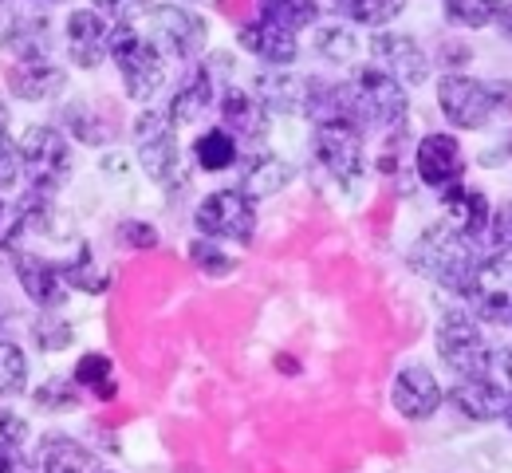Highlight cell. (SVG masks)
Masks as SVG:
<instances>
[{"mask_svg": "<svg viewBox=\"0 0 512 473\" xmlns=\"http://www.w3.org/2000/svg\"><path fill=\"white\" fill-rule=\"evenodd\" d=\"M438 107L457 131H481L512 111V83L509 79L485 83V79L449 71L446 79H438Z\"/></svg>", "mask_w": 512, "mask_h": 473, "instance_id": "cell-1", "label": "cell"}, {"mask_svg": "<svg viewBox=\"0 0 512 473\" xmlns=\"http://www.w3.org/2000/svg\"><path fill=\"white\" fill-rule=\"evenodd\" d=\"M174 119L166 111H142L134 123V150H138V166L146 170L150 182H158L162 190L186 186V170H182V150L174 135Z\"/></svg>", "mask_w": 512, "mask_h": 473, "instance_id": "cell-2", "label": "cell"}, {"mask_svg": "<svg viewBox=\"0 0 512 473\" xmlns=\"http://www.w3.org/2000/svg\"><path fill=\"white\" fill-rule=\"evenodd\" d=\"M410 261H414V269L418 272L434 276L438 284H446V288H453V292L465 288L469 272H473V265H477V257H473V241L461 237V233H453L449 225H438V229L422 233V241L414 245Z\"/></svg>", "mask_w": 512, "mask_h": 473, "instance_id": "cell-3", "label": "cell"}, {"mask_svg": "<svg viewBox=\"0 0 512 473\" xmlns=\"http://www.w3.org/2000/svg\"><path fill=\"white\" fill-rule=\"evenodd\" d=\"M461 296L485 324H497V328L512 324V253L477 257Z\"/></svg>", "mask_w": 512, "mask_h": 473, "instance_id": "cell-4", "label": "cell"}, {"mask_svg": "<svg viewBox=\"0 0 512 473\" xmlns=\"http://www.w3.org/2000/svg\"><path fill=\"white\" fill-rule=\"evenodd\" d=\"M111 60L123 75V87H127L130 99H150L162 79H166V64H162V52L138 36L130 24H115L111 32Z\"/></svg>", "mask_w": 512, "mask_h": 473, "instance_id": "cell-5", "label": "cell"}, {"mask_svg": "<svg viewBox=\"0 0 512 473\" xmlns=\"http://www.w3.org/2000/svg\"><path fill=\"white\" fill-rule=\"evenodd\" d=\"M20 170L28 174L32 190L56 194L71 174V146L56 127H28L20 138Z\"/></svg>", "mask_w": 512, "mask_h": 473, "instance_id": "cell-6", "label": "cell"}, {"mask_svg": "<svg viewBox=\"0 0 512 473\" xmlns=\"http://www.w3.org/2000/svg\"><path fill=\"white\" fill-rule=\"evenodd\" d=\"M193 225L201 229V237L209 241H237L249 245L256 233V205L241 190H217L209 198H201Z\"/></svg>", "mask_w": 512, "mask_h": 473, "instance_id": "cell-7", "label": "cell"}, {"mask_svg": "<svg viewBox=\"0 0 512 473\" xmlns=\"http://www.w3.org/2000/svg\"><path fill=\"white\" fill-rule=\"evenodd\" d=\"M438 355H442V363H446L449 371H457V375H481V371H489V363H493V343L485 339V332L477 328V320L473 316H465V312H449L446 320L438 324Z\"/></svg>", "mask_w": 512, "mask_h": 473, "instance_id": "cell-8", "label": "cell"}, {"mask_svg": "<svg viewBox=\"0 0 512 473\" xmlns=\"http://www.w3.org/2000/svg\"><path fill=\"white\" fill-rule=\"evenodd\" d=\"M162 56H174V60H193L201 56L205 40H209V28L205 20L182 8V4H154L150 8V36H146Z\"/></svg>", "mask_w": 512, "mask_h": 473, "instance_id": "cell-9", "label": "cell"}, {"mask_svg": "<svg viewBox=\"0 0 512 473\" xmlns=\"http://www.w3.org/2000/svg\"><path fill=\"white\" fill-rule=\"evenodd\" d=\"M351 91H355L363 127H398L406 119V87L394 75H386L379 64L355 71Z\"/></svg>", "mask_w": 512, "mask_h": 473, "instance_id": "cell-10", "label": "cell"}, {"mask_svg": "<svg viewBox=\"0 0 512 473\" xmlns=\"http://www.w3.org/2000/svg\"><path fill=\"white\" fill-rule=\"evenodd\" d=\"M316 162L339 182V186H355L363 178V131L351 123H320L316 127Z\"/></svg>", "mask_w": 512, "mask_h": 473, "instance_id": "cell-11", "label": "cell"}, {"mask_svg": "<svg viewBox=\"0 0 512 473\" xmlns=\"http://www.w3.org/2000/svg\"><path fill=\"white\" fill-rule=\"evenodd\" d=\"M509 395H512L509 383H501L497 375L481 371V375H461L453 383V391H449V403L457 406L465 418H473V422H493V418L505 414Z\"/></svg>", "mask_w": 512, "mask_h": 473, "instance_id": "cell-12", "label": "cell"}, {"mask_svg": "<svg viewBox=\"0 0 512 473\" xmlns=\"http://www.w3.org/2000/svg\"><path fill=\"white\" fill-rule=\"evenodd\" d=\"M414 166H418V178L434 190H449L461 182L465 174V154H461V142L453 135H426L414 150Z\"/></svg>", "mask_w": 512, "mask_h": 473, "instance_id": "cell-13", "label": "cell"}, {"mask_svg": "<svg viewBox=\"0 0 512 473\" xmlns=\"http://www.w3.org/2000/svg\"><path fill=\"white\" fill-rule=\"evenodd\" d=\"M371 56H375V64H379L386 75H394L398 83H426V75H430L426 52H422L418 40L406 36V32H375Z\"/></svg>", "mask_w": 512, "mask_h": 473, "instance_id": "cell-14", "label": "cell"}, {"mask_svg": "<svg viewBox=\"0 0 512 473\" xmlns=\"http://www.w3.org/2000/svg\"><path fill=\"white\" fill-rule=\"evenodd\" d=\"M48 40H52V24L40 12H24V8H4L0 12V48L16 60H36L48 56Z\"/></svg>", "mask_w": 512, "mask_h": 473, "instance_id": "cell-15", "label": "cell"}, {"mask_svg": "<svg viewBox=\"0 0 512 473\" xmlns=\"http://www.w3.org/2000/svg\"><path fill=\"white\" fill-rule=\"evenodd\" d=\"M111 24L91 12V8H75L71 20H67V56L79 64V68H99L107 56H111Z\"/></svg>", "mask_w": 512, "mask_h": 473, "instance_id": "cell-16", "label": "cell"}, {"mask_svg": "<svg viewBox=\"0 0 512 473\" xmlns=\"http://www.w3.org/2000/svg\"><path fill=\"white\" fill-rule=\"evenodd\" d=\"M390 399L394 410L402 418H430L438 406H442V383L434 379L430 367H402L394 375V387H390Z\"/></svg>", "mask_w": 512, "mask_h": 473, "instance_id": "cell-17", "label": "cell"}, {"mask_svg": "<svg viewBox=\"0 0 512 473\" xmlns=\"http://www.w3.org/2000/svg\"><path fill=\"white\" fill-rule=\"evenodd\" d=\"M12 265H16V276H20L24 292H28L40 308H60V304H64L67 280H64V272H60V265H52V261H44V257H36V253H16Z\"/></svg>", "mask_w": 512, "mask_h": 473, "instance_id": "cell-18", "label": "cell"}, {"mask_svg": "<svg viewBox=\"0 0 512 473\" xmlns=\"http://www.w3.org/2000/svg\"><path fill=\"white\" fill-rule=\"evenodd\" d=\"M308 95H312V79H304V75H288V71L256 75V99H260L264 111L304 115L308 111Z\"/></svg>", "mask_w": 512, "mask_h": 473, "instance_id": "cell-19", "label": "cell"}, {"mask_svg": "<svg viewBox=\"0 0 512 473\" xmlns=\"http://www.w3.org/2000/svg\"><path fill=\"white\" fill-rule=\"evenodd\" d=\"M237 40H241V48L256 56V60H264V64H276V68H284V64H292L296 60V32H288V28H280V24H272V20H253V24H245L241 32H237Z\"/></svg>", "mask_w": 512, "mask_h": 473, "instance_id": "cell-20", "label": "cell"}, {"mask_svg": "<svg viewBox=\"0 0 512 473\" xmlns=\"http://www.w3.org/2000/svg\"><path fill=\"white\" fill-rule=\"evenodd\" d=\"M221 127L237 142H260L268 135V111L260 107V99L241 91V87H229L221 95Z\"/></svg>", "mask_w": 512, "mask_h": 473, "instance_id": "cell-21", "label": "cell"}, {"mask_svg": "<svg viewBox=\"0 0 512 473\" xmlns=\"http://www.w3.org/2000/svg\"><path fill=\"white\" fill-rule=\"evenodd\" d=\"M64 68L52 64L48 56H36V60H20L16 68L8 71V87L16 99H28V103H40V99H56L64 91Z\"/></svg>", "mask_w": 512, "mask_h": 473, "instance_id": "cell-22", "label": "cell"}, {"mask_svg": "<svg viewBox=\"0 0 512 473\" xmlns=\"http://www.w3.org/2000/svg\"><path fill=\"white\" fill-rule=\"evenodd\" d=\"M442 205H446V225L453 229V233H461V237H477V233L489 229L493 209H489V198H485L481 190L457 182V186H449L446 190Z\"/></svg>", "mask_w": 512, "mask_h": 473, "instance_id": "cell-23", "label": "cell"}, {"mask_svg": "<svg viewBox=\"0 0 512 473\" xmlns=\"http://www.w3.org/2000/svg\"><path fill=\"white\" fill-rule=\"evenodd\" d=\"M36 470L40 473H99V462L87 446H79L67 434H48L36 446Z\"/></svg>", "mask_w": 512, "mask_h": 473, "instance_id": "cell-24", "label": "cell"}, {"mask_svg": "<svg viewBox=\"0 0 512 473\" xmlns=\"http://www.w3.org/2000/svg\"><path fill=\"white\" fill-rule=\"evenodd\" d=\"M292 182V166L284 162V158H276V154H256L249 158L245 166H241V194H249V198H272V194H280L284 186Z\"/></svg>", "mask_w": 512, "mask_h": 473, "instance_id": "cell-25", "label": "cell"}, {"mask_svg": "<svg viewBox=\"0 0 512 473\" xmlns=\"http://www.w3.org/2000/svg\"><path fill=\"white\" fill-rule=\"evenodd\" d=\"M213 107V75L209 68H190V75L182 79V87L174 91V99H170V119L174 123H197L205 111Z\"/></svg>", "mask_w": 512, "mask_h": 473, "instance_id": "cell-26", "label": "cell"}, {"mask_svg": "<svg viewBox=\"0 0 512 473\" xmlns=\"http://www.w3.org/2000/svg\"><path fill=\"white\" fill-rule=\"evenodd\" d=\"M193 158H197V166H201V170L221 174V170L237 166L241 150H237V138L229 135L225 127H213V131H205V135L193 142Z\"/></svg>", "mask_w": 512, "mask_h": 473, "instance_id": "cell-27", "label": "cell"}, {"mask_svg": "<svg viewBox=\"0 0 512 473\" xmlns=\"http://www.w3.org/2000/svg\"><path fill=\"white\" fill-rule=\"evenodd\" d=\"M71 379L79 383V391H91L95 399H115V395H119L115 363H111L107 355H99V351L83 355V359L75 363V375H71Z\"/></svg>", "mask_w": 512, "mask_h": 473, "instance_id": "cell-28", "label": "cell"}, {"mask_svg": "<svg viewBox=\"0 0 512 473\" xmlns=\"http://www.w3.org/2000/svg\"><path fill=\"white\" fill-rule=\"evenodd\" d=\"M331 4L339 16H347L351 24H367V28H383L406 8V0H331Z\"/></svg>", "mask_w": 512, "mask_h": 473, "instance_id": "cell-29", "label": "cell"}, {"mask_svg": "<svg viewBox=\"0 0 512 473\" xmlns=\"http://www.w3.org/2000/svg\"><path fill=\"white\" fill-rule=\"evenodd\" d=\"M260 16L288 28V32H300V28L316 24L320 0H260Z\"/></svg>", "mask_w": 512, "mask_h": 473, "instance_id": "cell-30", "label": "cell"}, {"mask_svg": "<svg viewBox=\"0 0 512 473\" xmlns=\"http://www.w3.org/2000/svg\"><path fill=\"white\" fill-rule=\"evenodd\" d=\"M60 272H64L67 284L79 288V292H107V288H111V276L95 265V257H91L87 245H79L75 257H71L67 265H60Z\"/></svg>", "mask_w": 512, "mask_h": 473, "instance_id": "cell-31", "label": "cell"}, {"mask_svg": "<svg viewBox=\"0 0 512 473\" xmlns=\"http://www.w3.org/2000/svg\"><path fill=\"white\" fill-rule=\"evenodd\" d=\"M24 387H28V359L16 343L0 339V395L16 399V395H24Z\"/></svg>", "mask_w": 512, "mask_h": 473, "instance_id": "cell-32", "label": "cell"}, {"mask_svg": "<svg viewBox=\"0 0 512 473\" xmlns=\"http://www.w3.org/2000/svg\"><path fill=\"white\" fill-rule=\"evenodd\" d=\"M501 8L505 0H446V16L461 28H489Z\"/></svg>", "mask_w": 512, "mask_h": 473, "instance_id": "cell-33", "label": "cell"}, {"mask_svg": "<svg viewBox=\"0 0 512 473\" xmlns=\"http://www.w3.org/2000/svg\"><path fill=\"white\" fill-rule=\"evenodd\" d=\"M316 48H320L323 60H331V64H347V60H355L359 40H355V32H351L347 24H327V28L316 32Z\"/></svg>", "mask_w": 512, "mask_h": 473, "instance_id": "cell-34", "label": "cell"}, {"mask_svg": "<svg viewBox=\"0 0 512 473\" xmlns=\"http://www.w3.org/2000/svg\"><path fill=\"white\" fill-rule=\"evenodd\" d=\"M36 406H44V410H75L79 406V383L75 379H48L36 391Z\"/></svg>", "mask_w": 512, "mask_h": 473, "instance_id": "cell-35", "label": "cell"}, {"mask_svg": "<svg viewBox=\"0 0 512 473\" xmlns=\"http://www.w3.org/2000/svg\"><path fill=\"white\" fill-rule=\"evenodd\" d=\"M190 261L205 272V276H229V272H233V261H229V257L217 249V241H209V237H197V241H193Z\"/></svg>", "mask_w": 512, "mask_h": 473, "instance_id": "cell-36", "label": "cell"}, {"mask_svg": "<svg viewBox=\"0 0 512 473\" xmlns=\"http://www.w3.org/2000/svg\"><path fill=\"white\" fill-rule=\"evenodd\" d=\"M32 339L40 351H64V347H71V324L60 316H40L32 324Z\"/></svg>", "mask_w": 512, "mask_h": 473, "instance_id": "cell-37", "label": "cell"}, {"mask_svg": "<svg viewBox=\"0 0 512 473\" xmlns=\"http://www.w3.org/2000/svg\"><path fill=\"white\" fill-rule=\"evenodd\" d=\"M489 245L497 253H512V202H505L493 217H489Z\"/></svg>", "mask_w": 512, "mask_h": 473, "instance_id": "cell-38", "label": "cell"}, {"mask_svg": "<svg viewBox=\"0 0 512 473\" xmlns=\"http://www.w3.org/2000/svg\"><path fill=\"white\" fill-rule=\"evenodd\" d=\"M20 233H24V213H20V205H8L0 198V249H12V245L20 241Z\"/></svg>", "mask_w": 512, "mask_h": 473, "instance_id": "cell-39", "label": "cell"}, {"mask_svg": "<svg viewBox=\"0 0 512 473\" xmlns=\"http://www.w3.org/2000/svg\"><path fill=\"white\" fill-rule=\"evenodd\" d=\"M99 12H107L111 20H119V24H130L134 16H142L146 8H154V0H91Z\"/></svg>", "mask_w": 512, "mask_h": 473, "instance_id": "cell-40", "label": "cell"}, {"mask_svg": "<svg viewBox=\"0 0 512 473\" xmlns=\"http://www.w3.org/2000/svg\"><path fill=\"white\" fill-rule=\"evenodd\" d=\"M119 241H123L127 249H154V245H158V229L146 225V221H123V225H119Z\"/></svg>", "mask_w": 512, "mask_h": 473, "instance_id": "cell-41", "label": "cell"}, {"mask_svg": "<svg viewBox=\"0 0 512 473\" xmlns=\"http://www.w3.org/2000/svg\"><path fill=\"white\" fill-rule=\"evenodd\" d=\"M16 174H20V150L12 146L8 127H0V190H4V186H12V182H16Z\"/></svg>", "mask_w": 512, "mask_h": 473, "instance_id": "cell-42", "label": "cell"}, {"mask_svg": "<svg viewBox=\"0 0 512 473\" xmlns=\"http://www.w3.org/2000/svg\"><path fill=\"white\" fill-rule=\"evenodd\" d=\"M64 119L71 123V131L83 138V142H103V127H95V119H91L87 107H67Z\"/></svg>", "mask_w": 512, "mask_h": 473, "instance_id": "cell-43", "label": "cell"}, {"mask_svg": "<svg viewBox=\"0 0 512 473\" xmlns=\"http://www.w3.org/2000/svg\"><path fill=\"white\" fill-rule=\"evenodd\" d=\"M24 438H28V422L20 414H12V410H0V442L24 446Z\"/></svg>", "mask_w": 512, "mask_h": 473, "instance_id": "cell-44", "label": "cell"}, {"mask_svg": "<svg viewBox=\"0 0 512 473\" xmlns=\"http://www.w3.org/2000/svg\"><path fill=\"white\" fill-rule=\"evenodd\" d=\"M0 473H28V462H24L20 446H8V442H0Z\"/></svg>", "mask_w": 512, "mask_h": 473, "instance_id": "cell-45", "label": "cell"}, {"mask_svg": "<svg viewBox=\"0 0 512 473\" xmlns=\"http://www.w3.org/2000/svg\"><path fill=\"white\" fill-rule=\"evenodd\" d=\"M497 20H501V32H505V40L512 44V0L505 4V8H501V16H497Z\"/></svg>", "mask_w": 512, "mask_h": 473, "instance_id": "cell-46", "label": "cell"}, {"mask_svg": "<svg viewBox=\"0 0 512 473\" xmlns=\"http://www.w3.org/2000/svg\"><path fill=\"white\" fill-rule=\"evenodd\" d=\"M505 414H509V422H512V395H509V406H505Z\"/></svg>", "mask_w": 512, "mask_h": 473, "instance_id": "cell-47", "label": "cell"}, {"mask_svg": "<svg viewBox=\"0 0 512 473\" xmlns=\"http://www.w3.org/2000/svg\"><path fill=\"white\" fill-rule=\"evenodd\" d=\"M190 4H217V0H190Z\"/></svg>", "mask_w": 512, "mask_h": 473, "instance_id": "cell-48", "label": "cell"}, {"mask_svg": "<svg viewBox=\"0 0 512 473\" xmlns=\"http://www.w3.org/2000/svg\"><path fill=\"white\" fill-rule=\"evenodd\" d=\"M36 4H56V0H36Z\"/></svg>", "mask_w": 512, "mask_h": 473, "instance_id": "cell-49", "label": "cell"}]
</instances>
